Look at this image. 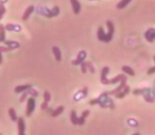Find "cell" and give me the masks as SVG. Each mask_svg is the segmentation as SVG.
<instances>
[{
    "label": "cell",
    "mask_w": 155,
    "mask_h": 135,
    "mask_svg": "<svg viewBox=\"0 0 155 135\" xmlns=\"http://www.w3.org/2000/svg\"><path fill=\"white\" fill-rule=\"evenodd\" d=\"M81 71L83 73H87V66H86V62H83L81 64Z\"/></svg>",
    "instance_id": "d6a6232c"
},
{
    "label": "cell",
    "mask_w": 155,
    "mask_h": 135,
    "mask_svg": "<svg viewBox=\"0 0 155 135\" xmlns=\"http://www.w3.org/2000/svg\"><path fill=\"white\" fill-rule=\"evenodd\" d=\"M5 28L3 25H0V42H5Z\"/></svg>",
    "instance_id": "484cf974"
},
{
    "label": "cell",
    "mask_w": 155,
    "mask_h": 135,
    "mask_svg": "<svg viewBox=\"0 0 155 135\" xmlns=\"http://www.w3.org/2000/svg\"><path fill=\"white\" fill-rule=\"evenodd\" d=\"M27 92H28L29 96L33 97V98H35V97L38 96V93H37L36 90L34 89V88H30V89H28V90H27Z\"/></svg>",
    "instance_id": "f1b7e54d"
},
{
    "label": "cell",
    "mask_w": 155,
    "mask_h": 135,
    "mask_svg": "<svg viewBox=\"0 0 155 135\" xmlns=\"http://www.w3.org/2000/svg\"><path fill=\"white\" fill-rule=\"evenodd\" d=\"M9 115H10V118H11V120L12 121H17V119H18V117H17V114H16V112H15V110L14 109H9Z\"/></svg>",
    "instance_id": "d4e9b609"
},
{
    "label": "cell",
    "mask_w": 155,
    "mask_h": 135,
    "mask_svg": "<svg viewBox=\"0 0 155 135\" xmlns=\"http://www.w3.org/2000/svg\"><path fill=\"white\" fill-rule=\"evenodd\" d=\"M91 105L99 104L101 107H110V109H115L114 102H113L112 99L108 97V93H103V94L100 95V97H98L97 99H93L91 100Z\"/></svg>",
    "instance_id": "6da1fadb"
},
{
    "label": "cell",
    "mask_w": 155,
    "mask_h": 135,
    "mask_svg": "<svg viewBox=\"0 0 155 135\" xmlns=\"http://www.w3.org/2000/svg\"><path fill=\"white\" fill-rule=\"evenodd\" d=\"M89 110H86V111H84L82 113V115H81V117H79V122H78V124H80V126H83V124L85 123V119H86V117L89 115Z\"/></svg>",
    "instance_id": "ac0fdd59"
},
{
    "label": "cell",
    "mask_w": 155,
    "mask_h": 135,
    "mask_svg": "<svg viewBox=\"0 0 155 135\" xmlns=\"http://www.w3.org/2000/svg\"><path fill=\"white\" fill-rule=\"evenodd\" d=\"M63 111H64V106H58L55 110H53V112L51 113V116L52 117H58V115H61V114L63 113Z\"/></svg>",
    "instance_id": "603a6c76"
},
{
    "label": "cell",
    "mask_w": 155,
    "mask_h": 135,
    "mask_svg": "<svg viewBox=\"0 0 155 135\" xmlns=\"http://www.w3.org/2000/svg\"><path fill=\"white\" fill-rule=\"evenodd\" d=\"M52 53H53L55 60L58 61V62H61V60H62V53H61L60 48L56 47V46H53V47H52Z\"/></svg>",
    "instance_id": "5bb4252c"
},
{
    "label": "cell",
    "mask_w": 155,
    "mask_h": 135,
    "mask_svg": "<svg viewBox=\"0 0 155 135\" xmlns=\"http://www.w3.org/2000/svg\"><path fill=\"white\" fill-rule=\"evenodd\" d=\"M131 1H132V0H121V1H119V2L117 3L116 8H117V9H119V10L124 9L127 5H129V3L131 2Z\"/></svg>",
    "instance_id": "44dd1931"
},
{
    "label": "cell",
    "mask_w": 155,
    "mask_h": 135,
    "mask_svg": "<svg viewBox=\"0 0 155 135\" xmlns=\"http://www.w3.org/2000/svg\"><path fill=\"white\" fill-rule=\"evenodd\" d=\"M41 110H45V111H46V110L48 109V103L44 101V102L41 103Z\"/></svg>",
    "instance_id": "8d00e7d4"
},
{
    "label": "cell",
    "mask_w": 155,
    "mask_h": 135,
    "mask_svg": "<svg viewBox=\"0 0 155 135\" xmlns=\"http://www.w3.org/2000/svg\"><path fill=\"white\" fill-rule=\"evenodd\" d=\"M122 71L124 73H127V75H129V76H135V71L133 70V69L131 68V67H129V66H127V65H124V66H122Z\"/></svg>",
    "instance_id": "cb8c5ba5"
},
{
    "label": "cell",
    "mask_w": 155,
    "mask_h": 135,
    "mask_svg": "<svg viewBox=\"0 0 155 135\" xmlns=\"http://www.w3.org/2000/svg\"><path fill=\"white\" fill-rule=\"evenodd\" d=\"M3 62V58H2V52L0 51V64H2Z\"/></svg>",
    "instance_id": "f35d334b"
},
{
    "label": "cell",
    "mask_w": 155,
    "mask_h": 135,
    "mask_svg": "<svg viewBox=\"0 0 155 135\" xmlns=\"http://www.w3.org/2000/svg\"><path fill=\"white\" fill-rule=\"evenodd\" d=\"M0 51L2 52H9V51H11V49H10L9 47H7V46H0Z\"/></svg>",
    "instance_id": "836d02e7"
},
{
    "label": "cell",
    "mask_w": 155,
    "mask_h": 135,
    "mask_svg": "<svg viewBox=\"0 0 155 135\" xmlns=\"http://www.w3.org/2000/svg\"><path fill=\"white\" fill-rule=\"evenodd\" d=\"M152 73H155V67H151L148 70V75H152Z\"/></svg>",
    "instance_id": "74e56055"
},
{
    "label": "cell",
    "mask_w": 155,
    "mask_h": 135,
    "mask_svg": "<svg viewBox=\"0 0 155 135\" xmlns=\"http://www.w3.org/2000/svg\"><path fill=\"white\" fill-rule=\"evenodd\" d=\"M127 123H129L130 126H133V127L138 126V122H137V121H135V120H134V119H130V120H127Z\"/></svg>",
    "instance_id": "d590c367"
},
{
    "label": "cell",
    "mask_w": 155,
    "mask_h": 135,
    "mask_svg": "<svg viewBox=\"0 0 155 135\" xmlns=\"http://www.w3.org/2000/svg\"><path fill=\"white\" fill-rule=\"evenodd\" d=\"M86 66H87V70H89L91 73H96V68L94 67V65L91 64V62H86Z\"/></svg>",
    "instance_id": "f546056e"
},
{
    "label": "cell",
    "mask_w": 155,
    "mask_h": 135,
    "mask_svg": "<svg viewBox=\"0 0 155 135\" xmlns=\"http://www.w3.org/2000/svg\"><path fill=\"white\" fill-rule=\"evenodd\" d=\"M154 39H155V32H154Z\"/></svg>",
    "instance_id": "7bdbcfd3"
},
{
    "label": "cell",
    "mask_w": 155,
    "mask_h": 135,
    "mask_svg": "<svg viewBox=\"0 0 155 135\" xmlns=\"http://www.w3.org/2000/svg\"><path fill=\"white\" fill-rule=\"evenodd\" d=\"M87 56V53L86 51H84V50H82V51H80L79 53H78V56L75 60L72 61V65H81L83 62H85V59H86Z\"/></svg>",
    "instance_id": "5b68a950"
},
{
    "label": "cell",
    "mask_w": 155,
    "mask_h": 135,
    "mask_svg": "<svg viewBox=\"0 0 155 135\" xmlns=\"http://www.w3.org/2000/svg\"><path fill=\"white\" fill-rule=\"evenodd\" d=\"M129 93H130V86L125 85V86H124V88H123V89L121 90L120 93H118V94L116 95V98L121 99V98H123V97H124L125 95L129 94Z\"/></svg>",
    "instance_id": "d6986e66"
},
{
    "label": "cell",
    "mask_w": 155,
    "mask_h": 135,
    "mask_svg": "<svg viewBox=\"0 0 155 135\" xmlns=\"http://www.w3.org/2000/svg\"><path fill=\"white\" fill-rule=\"evenodd\" d=\"M110 73V68L107 66L103 67L101 70V78H100V81L104 85H107L108 84V79H107V73Z\"/></svg>",
    "instance_id": "8992f818"
},
{
    "label": "cell",
    "mask_w": 155,
    "mask_h": 135,
    "mask_svg": "<svg viewBox=\"0 0 155 135\" xmlns=\"http://www.w3.org/2000/svg\"><path fill=\"white\" fill-rule=\"evenodd\" d=\"M17 129H18V134H25L26 126H25V121L22 117H19L17 119Z\"/></svg>",
    "instance_id": "8fae6325"
},
{
    "label": "cell",
    "mask_w": 155,
    "mask_h": 135,
    "mask_svg": "<svg viewBox=\"0 0 155 135\" xmlns=\"http://www.w3.org/2000/svg\"><path fill=\"white\" fill-rule=\"evenodd\" d=\"M153 59H154V62H155V56H153Z\"/></svg>",
    "instance_id": "b9f144b4"
},
{
    "label": "cell",
    "mask_w": 155,
    "mask_h": 135,
    "mask_svg": "<svg viewBox=\"0 0 155 135\" xmlns=\"http://www.w3.org/2000/svg\"><path fill=\"white\" fill-rule=\"evenodd\" d=\"M143 98L144 100L147 101V102H154L155 101V97L153 96L151 93H148V94H144L143 95Z\"/></svg>",
    "instance_id": "83f0119b"
},
{
    "label": "cell",
    "mask_w": 155,
    "mask_h": 135,
    "mask_svg": "<svg viewBox=\"0 0 155 135\" xmlns=\"http://www.w3.org/2000/svg\"><path fill=\"white\" fill-rule=\"evenodd\" d=\"M7 31H12V32H20L21 31V26L15 24H8L7 26H5Z\"/></svg>",
    "instance_id": "9c48e42d"
},
{
    "label": "cell",
    "mask_w": 155,
    "mask_h": 135,
    "mask_svg": "<svg viewBox=\"0 0 155 135\" xmlns=\"http://www.w3.org/2000/svg\"><path fill=\"white\" fill-rule=\"evenodd\" d=\"M5 13V5H3V3L0 2V20L2 19Z\"/></svg>",
    "instance_id": "1f68e13d"
},
{
    "label": "cell",
    "mask_w": 155,
    "mask_h": 135,
    "mask_svg": "<svg viewBox=\"0 0 155 135\" xmlns=\"http://www.w3.org/2000/svg\"><path fill=\"white\" fill-rule=\"evenodd\" d=\"M87 94H88V88L85 86V87H83V89L81 90V92L77 93V94L74 95L73 99H74V101H79V100H81V99L85 98V97L87 96Z\"/></svg>",
    "instance_id": "52a82bcc"
},
{
    "label": "cell",
    "mask_w": 155,
    "mask_h": 135,
    "mask_svg": "<svg viewBox=\"0 0 155 135\" xmlns=\"http://www.w3.org/2000/svg\"><path fill=\"white\" fill-rule=\"evenodd\" d=\"M35 110V99L33 97H30L28 99L27 102V110H26V115L31 116V114L33 113V111Z\"/></svg>",
    "instance_id": "277c9868"
},
{
    "label": "cell",
    "mask_w": 155,
    "mask_h": 135,
    "mask_svg": "<svg viewBox=\"0 0 155 135\" xmlns=\"http://www.w3.org/2000/svg\"><path fill=\"white\" fill-rule=\"evenodd\" d=\"M5 46L9 47L11 50L17 49V48L20 47V44L18 43V42H15V41H5Z\"/></svg>",
    "instance_id": "2e32d148"
},
{
    "label": "cell",
    "mask_w": 155,
    "mask_h": 135,
    "mask_svg": "<svg viewBox=\"0 0 155 135\" xmlns=\"http://www.w3.org/2000/svg\"><path fill=\"white\" fill-rule=\"evenodd\" d=\"M106 26H107V29H108V33L105 35L104 42H105V43H110L113 39V35H114V32H115V27H114V24H113L110 20L106 22Z\"/></svg>",
    "instance_id": "3957f363"
},
{
    "label": "cell",
    "mask_w": 155,
    "mask_h": 135,
    "mask_svg": "<svg viewBox=\"0 0 155 135\" xmlns=\"http://www.w3.org/2000/svg\"><path fill=\"white\" fill-rule=\"evenodd\" d=\"M34 11H35V7H34V5H30V7L27 8V10L25 11L24 15H22V20H25V22H26V20L28 19L29 17H30V15Z\"/></svg>",
    "instance_id": "4fadbf2b"
},
{
    "label": "cell",
    "mask_w": 155,
    "mask_h": 135,
    "mask_svg": "<svg viewBox=\"0 0 155 135\" xmlns=\"http://www.w3.org/2000/svg\"><path fill=\"white\" fill-rule=\"evenodd\" d=\"M154 32H155V29L154 28H150L146 31V39L149 42V43H153L154 42Z\"/></svg>",
    "instance_id": "30bf717a"
},
{
    "label": "cell",
    "mask_w": 155,
    "mask_h": 135,
    "mask_svg": "<svg viewBox=\"0 0 155 135\" xmlns=\"http://www.w3.org/2000/svg\"><path fill=\"white\" fill-rule=\"evenodd\" d=\"M125 78H127V76L121 73V75H118L115 78H113L112 80H108V84H116V83H118V82H121L123 79H125Z\"/></svg>",
    "instance_id": "e0dca14e"
},
{
    "label": "cell",
    "mask_w": 155,
    "mask_h": 135,
    "mask_svg": "<svg viewBox=\"0 0 155 135\" xmlns=\"http://www.w3.org/2000/svg\"><path fill=\"white\" fill-rule=\"evenodd\" d=\"M125 85H127V78H125V79H123L122 81L120 82V85H119L118 87L115 88L114 90H112V92L108 93V95H112V96H116V95L118 94V93H120L121 90H122L123 88H124Z\"/></svg>",
    "instance_id": "ba28073f"
},
{
    "label": "cell",
    "mask_w": 155,
    "mask_h": 135,
    "mask_svg": "<svg viewBox=\"0 0 155 135\" xmlns=\"http://www.w3.org/2000/svg\"><path fill=\"white\" fill-rule=\"evenodd\" d=\"M70 120H71V122H72L73 124H78V122H79V117H78L77 113H75L74 111H71V113H70Z\"/></svg>",
    "instance_id": "4316f807"
},
{
    "label": "cell",
    "mask_w": 155,
    "mask_h": 135,
    "mask_svg": "<svg viewBox=\"0 0 155 135\" xmlns=\"http://www.w3.org/2000/svg\"><path fill=\"white\" fill-rule=\"evenodd\" d=\"M0 43H1V42H0Z\"/></svg>",
    "instance_id": "f6af8a7d"
},
{
    "label": "cell",
    "mask_w": 155,
    "mask_h": 135,
    "mask_svg": "<svg viewBox=\"0 0 155 135\" xmlns=\"http://www.w3.org/2000/svg\"><path fill=\"white\" fill-rule=\"evenodd\" d=\"M0 135H2V134H1V133H0Z\"/></svg>",
    "instance_id": "ee69618b"
},
{
    "label": "cell",
    "mask_w": 155,
    "mask_h": 135,
    "mask_svg": "<svg viewBox=\"0 0 155 135\" xmlns=\"http://www.w3.org/2000/svg\"><path fill=\"white\" fill-rule=\"evenodd\" d=\"M7 1H8V0H0V2H1V3H3V5H5V3L7 2Z\"/></svg>",
    "instance_id": "ab89813d"
},
{
    "label": "cell",
    "mask_w": 155,
    "mask_h": 135,
    "mask_svg": "<svg viewBox=\"0 0 155 135\" xmlns=\"http://www.w3.org/2000/svg\"><path fill=\"white\" fill-rule=\"evenodd\" d=\"M132 135H140V134L138 132H136V133H134V134H132Z\"/></svg>",
    "instance_id": "60d3db41"
},
{
    "label": "cell",
    "mask_w": 155,
    "mask_h": 135,
    "mask_svg": "<svg viewBox=\"0 0 155 135\" xmlns=\"http://www.w3.org/2000/svg\"><path fill=\"white\" fill-rule=\"evenodd\" d=\"M50 100H51V95H50L49 92H45L44 93V101L47 103L50 102Z\"/></svg>",
    "instance_id": "4dcf8cb0"
},
{
    "label": "cell",
    "mask_w": 155,
    "mask_h": 135,
    "mask_svg": "<svg viewBox=\"0 0 155 135\" xmlns=\"http://www.w3.org/2000/svg\"><path fill=\"white\" fill-rule=\"evenodd\" d=\"M29 96V94H28V92H24V94H22V96L20 97V102H24L25 100H26V98Z\"/></svg>",
    "instance_id": "e575fe53"
},
{
    "label": "cell",
    "mask_w": 155,
    "mask_h": 135,
    "mask_svg": "<svg viewBox=\"0 0 155 135\" xmlns=\"http://www.w3.org/2000/svg\"><path fill=\"white\" fill-rule=\"evenodd\" d=\"M32 88V85L31 84H25V85H19V86H16L14 88V92L15 93H24V92H27L28 89Z\"/></svg>",
    "instance_id": "9a60e30c"
},
{
    "label": "cell",
    "mask_w": 155,
    "mask_h": 135,
    "mask_svg": "<svg viewBox=\"0 0 155 135\" xmlns=\"http://www.w3.org/2000/svg\"><path fill=\"white\" fill-rule=\"evenodd\" d=\"M148 93H152V89L151 88H141V89H135L133 90V94L134 95H144V94H148Z\"/></svg>",
    "instance_id": "7402d4cb"
},
{
    "label": "cell",
    "mask_w": 155,
    "mask_h": 135,
    "mask_svg": "<svg viewBox=\"0 0 155 135\" xmlns=\"http://www.w3.org/2000/svg\"><path fill=\"white\" fill-rule=\"evenodd\" d=\"M38 13L41 15H44L46 17H54V16H58L60 14V8L58 7H54L53 9L49 10L47 8H39L38 9Z\"/></svg>",
    "instance_id": "7a4b0ae2"
},
{
    "label": "cell",
    "mask_w": 155,
    "mask_h": 135,
    "mask_svg": "<svg viewBox=\"0 0 155 135\" xmlns=\"http://www.w3.org/2000/svg\"><path fill=\"white\" fill-rule=\"evenodd\" d=\"M105 35H106V33L104 32L103 28H102V27H99V29H98V32H97L98 39H99L100 42H104V39H105Z\"/></svg>",
    "instance_id": "ffe728a7"
},
{
    "label": "cell",
    "mask_w": 155,
    "mask_h": 135,
    "mask_svg": "<svg viewBox=\"0 0 155 135\" xmlns=\"http://www.w3.org/2000/svg\"><path fill=\"white\" fill-rule=\"evenodd\" d=\"M70 2H71V5H72L73 13H74L75 15H78V14L80 13V11H81V5H80V2H79L78 0H70Z\"/></svg>",
    "instance_id": "7c38bea8"
}]
</instances>
